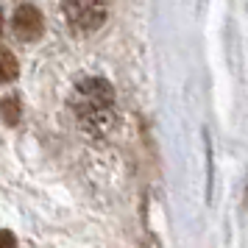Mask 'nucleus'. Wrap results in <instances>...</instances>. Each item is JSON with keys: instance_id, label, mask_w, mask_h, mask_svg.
<instances>
[{"instance_id": "obj_2", "label": "nucleus", "mask_w": 248, "mask_h": 248, "mask_svg": "<svg viewBox=\"0 0 248 248\" xmlns=\"http://www.w3.org/2000/svg\"><path fill=\"white\" fill-rule=\"evenodd\" d=\"M62 14L73 31L92 34L106 20V0H62Z\"/></svg>"}, {"instance_id": "obj_5", "label": "nucleus", "mask_w": 248, "mask_h": 248, "mask_svg": "<svg viewBox=\"0 0 248 248\" xmlns=\"http://www.w3.org/2000/svg\"><path fill=\"white\" fill-rule=\"evenodd\" d=\"M14 76H17V62H14L12 50L3 47V81H12Z\"/></svg>"}, {"instance_id": "obj_1", "label": "nucleus", "mask_w": 248, "mask_h": 248, "mask_svg": "<svg viewBox=\"0 0 248 248\" xmlns=\"http://www.w3.org/2000/svg\"><path fill=\"white\" fill-rule=\"evenodd\" d=\"M76 123L84 134L106 137L117 123V101L114 90L106 78H84L76 84L70 98Z\"/></svg>"}, {"instance_id": "obj_3", "label": "nucleus", "mask_w": 248, "mask_h": 248, "mask_svg": "<svg viewBox=\"0 0 248 248\" xmlns=\"http://www.w3.org/2000/svg\"><path fill=\"white\" fill-rule=\"evenodd\" d=\"M12 28L17 39H23V42H34L42 36V28H45V20H42V12L31 6V3H23V6H17V12L12 17Z\"/></svg>"}, {"instance_id": "obj_6", "label": "nucleus", "mask_w": 248, "mask_h": 248, "mask_svg": "<svg viewBox=\"0 0 248 248\" xmlns=\"http://www.w3.org/2000/svg\"><path fill=\"white\" fill-rule=\"evenodd\" d=\"M3 248H14V237H12V232H3Z\"/></svg>"}, {"instance_id": "obj_4", "label": "nucleus", "mask_w": 248, "mask_h": 248, "mask_svg": "<svg viewBox=\"0 0 248 248\" xmlns=\"http://www.w3.org/2000/svg\"><path fill=\"white\" fill-rule=\"evenodd\" d=\"M20 114H23V103L17 101L14 95H6V98H3V120L9 125H14L20 120Z\"/></svg>"}]
</instances>
